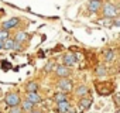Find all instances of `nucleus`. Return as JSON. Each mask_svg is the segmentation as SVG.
Returning <instances> with one entry per match:
<instances>
[{
    "label": "nucleus",
    "mask_w": 120,
    "mask_h": 113,
    "mask_svg": "<svg viewBox=\"0 0 120 113\" xmlns=\"http://www.w3.org/2000/svg\"><path fill=\"white\" fill-rule=\"evenodd\" d=\"M95 88H96V92L102 96H107V95H112L116 89L114 83L113 82H109V81H102V82H96L95 83Z\"/></svg>",
    "instance_id": "f257e3e1"
},
{
    "label": "nucleus",
    "mask_w": 120,
    "mask_h": 113,
    "mask_svg": "<svg viewBox=\"0 0 120 113\" xmlns=\"http://www.w3.org/2000/svg\"><path fill=\"white\" fill-rule=\"evenodd\" d=\"M102 14L105 19H114L119 16V7L112 4V3L102 4Z\"/></svg>",
    "instance_id": "f03ea898"
},
{
    "label": "nucleus",
    "mask_w": 120,
    "mask_h": 113,
    "mask_svg": "<svg viewBox=\"0 0 120 113\" xmlns=\"http://www.w3.org/2000/svg\"><path fill=\"white\" fill-rule=\"evenodd\" d=\"M4 103H6L9 107L19 106V105L21 103V98H20L19 93H16V92H10V93L6 95V98H4Z\"/></svg>",
    "instance_id": "7ed1b4c3"
},
{
    "label": "nucleus",
    "mask_w": 120,
    "mask_h": 113,
    "mask_svg": "<svg viewBox=\"0 0 120 113\" xmlns=\"http://www.w3.org/2000/svg\"><path fill=\"white\" fill-rule=\"evenodd\" d=\"M58 89L61 90V92H64V93H69V92H72V89H74V83H72V81L71 79H68V78H61L58 81Z\"/></svg>",
    "instance_id": "20e7f679"
},
{
    "label": "nucleus",
    "mask_w": 120,
    "mask_h": 113,
    "mask_svg": "<svg viewBox=\"0 0 120 113\" xmlns=\"http://www.w3.org/2000/svg\"><path fill=\"white\" fill-rule=\"evenodd\" d=\"M55 74H56V76H59V78H68V76L71 75V71H69V68L65 67V65H58V67H55Z\"/></svg>",
    "instance_id": "39448f33"
},
{
    "label": "nucleus",
    "mask_w": 120,
    "mask_h": 113,
    "mask_svg": "<svg viewBox=\"0 0 120 113\" xmlns=\"http://www.w3.org/2000/svg\"><path fill=\"white\" fill-rule=\"evenodd\" d=\"M102 4H103V0H90L88 4L89 13H98L102 9Z\"/></svg>",
    "instance_id": "423d86ee"
},
{
    "label": "nucleus",
    "mask_w": 120,
    "mask_h": 113,
    "mask_svg": "<svg viewBox=\"0 0 120 113\" xmlns=\"http://www.w3.org/2000/svg\"><path fill=\"white\" fill-rule=\"evenodd\" d=\"M19 23H20V20H19L17 17H11V19L6 20L4 23H2V27H3V30H11V28L17 27Z\"/></svg>",
    "instance_id": "0eeeda50"
},
{
    "label": "nucleus",
    "mask_w": 120,
    "mask_h": 113,
    "mask_svg": "<svg viewBox=\"0 0 120 113\" xmlns=\"http://www.w3.org/2000/svg\"><path fill=\"white\" fill-rule=\"evenodd\" d=\"M92 103H93L92 98H89V96H83V98H81V100H79V107L85 112V110H88V109L92 106Z\"/></svg>",
    "instance_id": "6e6552de"
},
{
    "label": "nucleus",
    "mask_w": 120,
    "mask_h": 113,
    "mask_svg": "<svg viewBox=\"0 0 120 113\" xmlns=\"http://www.w3.org/2000/svg\"><path fill=\"white\" fill-rule=\"evenodd\" d=\"M62 58H64V64L62 65H65V67H74L76 64V56L74 54H65Z\"/></svg>",
    "instance_id": "1a4fd4ad"
},
{
    "label": "nucleus",
    "mask_w": 120,
    "mask_h": 113,
    "mask_svg": "<svg viewBox=\"0 0 120 113\" xmlns=\"http://www.w3.org/2000/svg\"><path fill=\"white\" fill-rule=\"evenodd\" d=\"M58 103V106H56V112L58 113H67V110L69 109V102H68V99H65V100H61V102H56Z\"/></svg>",
    "instance_id": "9d476101"
},
{
    "label": "nucleus",
    "mask_w": 120,
    "mask_h": 113,
    "mask_svg": "<svg viewBox=\"0 0 120 113\" xmlns=\"http://www.w3.org/2000/svg\"><path fill=\"white\" fill-rule=\"evenodd\" d=\"M38 89H40V86L34 81H31L26 85V93H35V92H38Z\"/></svg>",
    "instance_id": "9b49d317"
},
{
    "label": "nucleus",
    "mask_w": 120,
    "mask_h": 113,
    "mask_svg": "<svg viewBox=\"0 0 120 113\" xmlns=\"http://www.w3.org/2000/svg\"><path fill=\"white\" fill-rule=\"evenodd\" d=\"M88 92H89V89H88L86 85H79V86H76V89H75V95H76L78 98H83V96H86Z\"/></svg>",
    "instance_id": "f8f14e48"
},
{
    "label": "nucleus",
    "mask_w": 120,
    "mask_h": 113,
    "mask_svg": "<svg viewBox=\"0 0 120 113\" xmlns=\"http://www.w3.org/2000/svg\"><path fill=\"white\" fill-rule=\"evenodd\" d=\"M34 103L33 102H30V100H21V103H20V107L23 109V112H31V110H34Z\"/></svg>",
    "instance_id": "ddd939ff"
},
{
    "label": "nucleus",
    "mask_w": 120,
    "mask_h": 113,
    "mask_svg": "<svg viewBox=\"0 0 120 113\" xmlns=\"http://www.w3.org/2000/svg\"><path fill=\"white\" fill-rule=\"evenodd\" d=\"M27 100H30V102H33L34 105H37V103H41L42 102V98L35 92V93H27Z\"/></svg>",
    "instance_id": "4468645a"
},
{
    "label": "nucleus",
    "mask_w": 120,
    "mask_h": 113,
    "mask_svg": "<svg viewBox=\"0 0 120 113\" xmlns=\"http://www.w3.org/2000/svg\"><path fill=\"white\" fill-rule=\"evenodd\" d=\"M103 58H105V61H106V62H113V61H114V52H113L112 49H109V51H105V54H103Z\"/></svg>",
    "instance_id": "2eb2a0df"
},
{
    "label": "nucleus",
    "mask_w": 120,
    "mask_h": 113,
    "mask_svg": "<svg viewBox=\"0 0 120 113\" xmlns=\"http://www.w3.org/2000/svg\"><path fill=\"white\" fill-rule=\"evenodd\" d=\"M27 38H28L27 33H24V31H20V33H17V34H16V38H14V41H17V42H23V41H26Z\"/></svg>",
    "instance_id": "dca6fc26"
},
{
    "label": "nucleus",
    "mask_w": 120,
    "mask_h": 113,
    "mask_svg": "<svg viewBox=\"0 0 120 113\" xmlns=\"http://www.w3.org/2000/svg\"><path fill=\"white\" fill-rule=\"evenodd\" d=\"M95 72H96V75H98V76H105V75L107 74V69H106V67H105V65H99V67L95 69Z\"/></svg>",
    "instance_id": "f3484780"
},
{
    "label": "nucleus",
    "mask_w": 120,
    "mask_h": 113,
    "mask_svg": "<svg viewBox=\"0 0 120 113\" xmlns=\"http://www.w3.org/2000/svg\"><path fill=\"white\" fill-rule=\"evenodd\" d=\"M67 99V93H64V92H56L55 95H54V100L55 102H61V100H65Z\"/></svg>",
    "instance_id": "a211bd4d"
},
{
    "label": "nucleus",
    "mask_w": 120,
    "mask_h": 113,
    "mask_svg": "<svg viewBox=\"0 0 120 113\" xmlns=\"http://www.w3.org/2000/svg\"><path fill=\"white\" fill-rule=\"evenodd\" d=\"M13 45H14V40L11 38H7L3 41V48L4 49H13Z\"/></svg>",
    "instance_id": "6ab92c4d"
},
{
    "label": "nucleus",
    "mask_w": 120,
    "mask_h": 113,
    "mask_svg": "<svg viewBox=\"0 0 120 113\" xmlns=\"http://www.w3.org/2000/svg\"><path fill=\"white\" fill-rule=\"evenodd\" d=\"M52 69H55V62L54 61H48L47 64H45V67H44V72H51Z\"/></svg>",
    "instance_id": "aec40b11"
},
{
    "label": "nucleus",
    "mask_w": 120,
    "mask_h": 113,
    "mask_svg": "<svg viewBox=\"0 0 120 113\" xmlns=\"http://www.w3.org/2000/svg\"><path fill=\"white\" fill-rule=\"evenodd\" d=\"M9 35H10V33H9V30H0V40L2 41H4V40H7L9 38Z\"/></svg>",
    "instance_id": "412c9836"
},
{
    "label": "nucleus",
    "mask_w": 120,
    "mask_h": 113,
    "mask_svg": "<svg viewBox=\"0 0 120 113\" xmlns=\"http://www.w3.org/2000/svg\"><path fill=\"white\" fill-rule=\"evenodd\" d=\"M9 113H23V109L20 107V105L19 106H13V107H10Z\"/></svg>",
    "instance_id": "4be33fe9"
},
{
    "label": "nucleus",
    "mask_w": 120,
    "mask_h": 113,
    "mask_svg": "<svg viewBox=\"0 0 120 113\" xmlns=\"http://www.w3.org/2000/svg\"><path fill=\"white\" fill-rule=\"evenodd\" d=\"M2 67H3V69H4V71H9V69L11 68V64H10V62L3 61V62H2Z\"/></svg>",
    "instance_id": "5701e85b"
},
{
    "label": "nucleus",
    "mask_w": 120,
    "mask_h": 113,
    "mask_svg": "<svg viewBox=\"0 0 120 113\" xmlns=\"http://www.w3.org/2000/svg\"><path fill=\"white\" fill-rule=\"evenodd\" d=\"M21 48V42H17L14 41V45H13V49H20Z\"/></svg>",
    "instance_id": "b1692460"
},
{
    "label": "nucleus",
    "mask_w": 120,
    "mask_h": 113,
    "mask_svg": "<svg viewBox=\"0 0 120 113\" xmlns=\"http://www.w3.org/2000/svg\"><path fill=\"white\" fill-rule=\"evenodd\" d=\"M67 113H76V109H75V107H71V106H69V109L67 110Z\"/></svg>",
    "instance_id": "393cba45"
},
{
    "label": "nucleus",
    "mask_w": 120,
    "mask_h": 113,
    "mask_svg": "<svg viewBox=\"0 0 120 113\" xmlns=\"http://www.w3.org/2000/svg\"><path fill=\"white\" fill-rule=\"evenodd\" d=\"M113 23H114V26H116V27H119V26H120V20H119V19H116Z\"/></svg>",
    "instance_id": "a878e982"
},
{
    "label": "nucleus",
    "mask_w": 120,
    "mask_h": 113,
    "mask_svg": "<svg viewBox=\"0 0 120 113\" xmlns=\"http://www.w3.org/2000/svg\"><path fill=\"white\" fill-rule=\"evenodd\" d=\"M0 49H3V41L0 40Z\"/></svg>",
    "instance_id": "bb28decb"
},
{
    "label": "nucleus",
    "mask_w": 120,
    "mask_h": 113,
    "mask_svg": "<svg viewBox=\"0 0 120 113\" xmlns=\"http://www.w3.org/2000/svg\"><path fill=\"white\" fill-rule=\"evenodd\" d=\"M31 113H42V112H40V110H31Z\"/></svg>",
    "instance_id": "cd10ccee"
},
{
    "label": "nucleus",
    "mask_w": 120,
    "mask_h": 113,
    "mask_svg": "<svg viewBox=\"0 0 120 113\" xmlns=\"http://www.w3.org/2000/svg\"><path fill=\"white\" fill-rule=\"evenodd\" d=\"M81 113H85V112H81Z\"/></svg>",
    "instance_id": "c85d7f7f"
},
{
    "label": "nucleus",
    "mask_w": 120,
    "mask_h": 113,
    "mask_svg": "<svg viewBox=\"0 0 120 113\" xmlns=\"http://www.w3.org/2000/svg\"><path fill=\"white\" fill-rule=\"evenodd\" d=\"M0 93H2V90H0Z\"/></svg>",
    "instance_id": "c756f323"
},
{
    "label": "nucleus",
    "mask_w": 120,
    "mask_h": 113,
    "mask_svg": "<svg viewBox=\"0 0 120 113\" xmlns=\"http://www.w3.org/2000/svg\"><path fill=\"white\" fill-rule=\"evenodd\" d=\"M116 113H119V112H116Z\"/></svg>",
    "instance_id": "7c9ffc66"
}]
</instances>
